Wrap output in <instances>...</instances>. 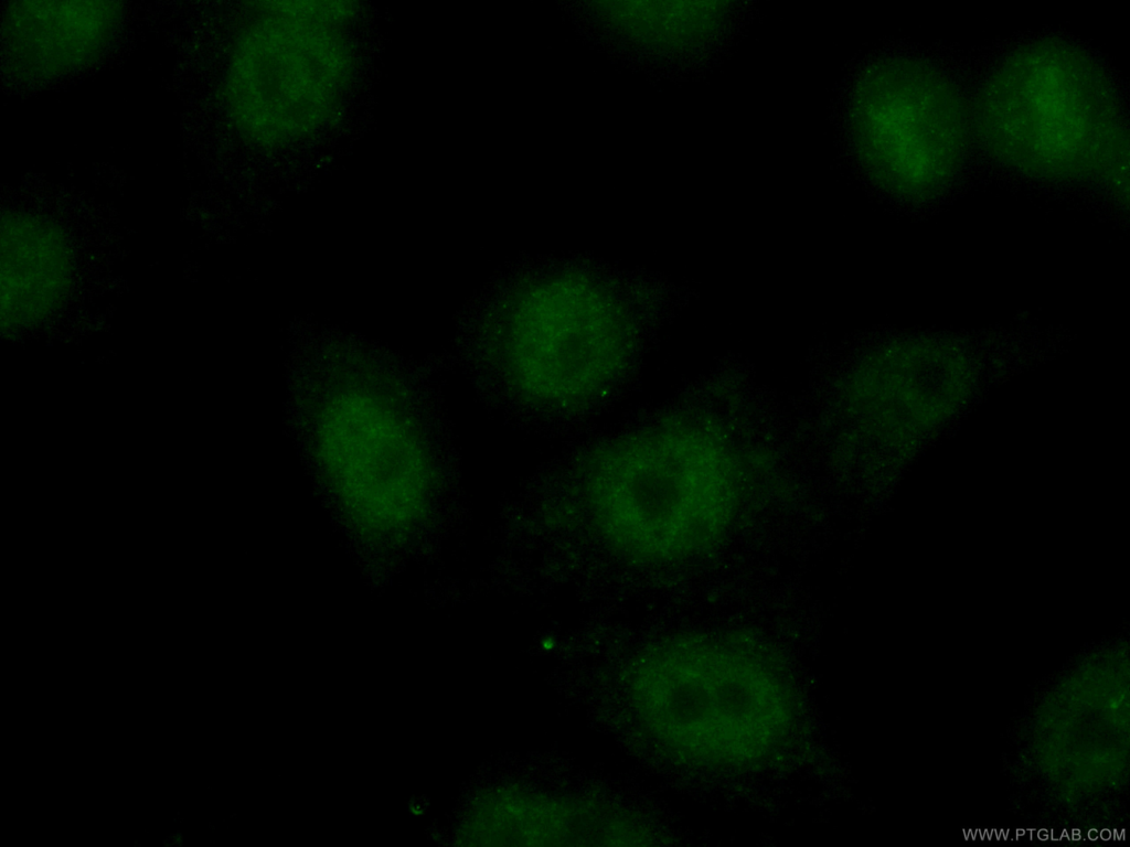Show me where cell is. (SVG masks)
<instances>
[{
	"instance_id": "3",
	"label": "cell",
	"mask_w": 1130,
	"mask_h": 847,
	"mask_svg": "<svg viewBox=\"0 0 1130 847\" xmlns=\"http://www.w3.org/2000/svg\"><path fill=\"white\" fill-rule=\"evenodd\" d=\"M868 107L880 168L895 185H944L964 153L961 100L942 76L921 66L895 69Z\"/></svg>"
},
{
	"instance_id": "1",
	"label": "cell",
	"mask_w": 1130,
	"mask_h": 847,
	"mask_svg": "<svg viewBox=\"0 0 1130 847\" xmlns=\"http://www.w3.org/2000/svg\"><path fill=\"white\" fill-rule=\"evenodd\" d=\"M987 88L988 142L1017 169L1072 178L1119 159L1111 92L1079 53L1056 46L1023 51Z\"/></svg>"
},
{
	"instance_id": "2",
	"label": "cell",
	"mask_w": 1130,
	"mask_h": 847,
	"mask_svg": "<svg viewBox=\"0 0 1130 847\" xmlns=\"http://www.w3.org/2000/svg\"><path fill=\"white\" fill-rule=\"evenodd\" d=\"M238 52L239 116L250 132L279 142L313 131L340 104L350 73L344 43L313 21L275 13Z\"/></svg>"
},
{
	"instance_id": "4",
	"label": "cell",
	"mask_w": 1130,
	"mask_h": 847,
	"mask_svg": "<svg viewBox=\"0 0 1130 847\" xmlns=\"http://www.w3.org/2000/svg\"><path fill=\"white\" fill-rule=\"evenodd\" d=\"M184 838L180 830L169 833L162 840L166 847H177L183 845Z\"/></svg>"
}]
</instances>
